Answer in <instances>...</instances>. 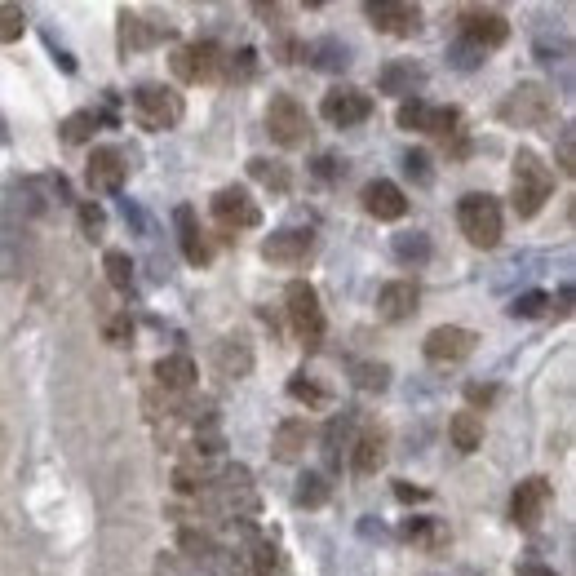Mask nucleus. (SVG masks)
Segmentation results:
<instances>
[{"label":"nucleus","mask_w":576,"mask_h":576,"mask_svg":"<svg viewBox=\"0 0 576 576\" xmlns=\"http://www.w3.org/2000/svg\"><path fill=\"white\" fill-rule=\"evenodd\" d=\"M395 125L399 129H408V133H426V125H430V102L426 98H404L399 102V111H395Z\"/></svg>","instance_id":"obj_27"},{"label":"nucleus","mask_w":576,"mask_h":576,"mask_svg":"<svg viewBox=\"0 0 576 576\" xmlns=\"http://www.w3.org/2000/svg\"><path fill=\"white\" fill-rule=\"evenodd\" d=\"M417 302H421V288L413 280H390L382 293H377V315L386 324H404L417 315Z\"/></svg>","instance_id":"obj_14"},{"label":"nucleus","mask_w":576,"mask_h":576,"mask_svg":"<svg viewBox=\"0 0 576 576\" xmlns=\"http://www.w3.org/2000/svg\"><path fill=\"white\" fill-rule=\"evenodd\" d=\"M333 173H337V160L324 156V160H320V178H333Z\"/></svg>","instance_id":"obj_46"},{"label":"nucleus","mask_w":576,"mask_h":576,"mask_svg":"<svg viewBox=\"0 0 576 576\" xmlns=\"http://www.w3.org/2000/svg\"><path fill=\"white\" fill-rule=\"evenodd\" d=\"M461 36L475 49H497L510 40V23L497 9H461Z\"/></svg>","instance_id":"obj_11"},{"label":"nucleus","mask_w":576,"mask_h":576,"mask_svg":"<svg viewBox=\"0 0 576 576\" xmlns=\"http://www.w3.org/2000/svg\"><path fill=\"white\" fill-rule=\"evenodd\" d=\"M426 133H435V138H457V133H461V111L457 107H430Z\"/></svg>","instance_id":"obj_30"},{"label":"nucleus","mask_w":576,"mask_h":576,"mask_svg":"<svg viewBox=\"0 0 576 576\" xmlns=\"http://www.w3.org/2000/svg\"><path fill=\"white\" fill-rule=\"evenodd\" d=\"M501 116H506L510 125H545V120L554 116V102L541 85H519L501 102Z\"/></svg>","instance_id":"obj_10"},{"label":"nucleus","mask_w":576,"mask_h":576,"mask_svg":"<svg viewBox=\"0 0 576 576\" xmlns=\"http://www.w3.org/2000/svg\"><path fill=\"white\" fill-rule=\"evenodd\" d=\"M98 129V116L94 111H71V116L63 120V142L67 147H80V142H89Z\"/></svg>","instance_id":"obj_28"},{"label":"nucleus","mask_w":576,"mask_h":576,"mask_svg":"<svg viewBox=\"0 0 576 576\" xmlns=\"http://www.w3.org/2000/svg\"><path fill=\"white\" fill-rule=\"evenodd\" d=\"M80 226L89 231V240H98L102 226H107V213H102L98 204H80Z\"/></svg>","instance_id":"obj_37"},{"label":"nucleus","mask_w":576,"mask_h":576,"mask_svg":"<svg viewBox=\"0 0 576 576\" xmlns=\"http://www.w3.org/2000/svg\"><path fill=\"white\" fill-rule=\"evenodd\" d=\"M218 364H222V373H231V368H235V377H240V373H249V364H253V359H249V351L231 355V351H226V346H222V351H218Z\"/></svg>","instance_id":"obj_41"},{"label":"nucleus","mask_w":576,"mask_h":576,"mask_svg":"<svg viewBox=\"0 0 576 576\" xmlns=\"http://www.w3.org/2000/svg\"><path fill=\"white\" fill-rule=\"evenodd\" d=\"M306 444H311V426H306L302 417H288V421H280L275 426V457L280 461H297L306 452Z\"/></svg>","instance_id":"obj_20"},{"label":"nucleus","mask_w":576,"mask_h":576,"mask_svg":"<svg viewBox=\"0 0 576 576\" xmlns=\"http://www.w3.org/2000/svg\"><path fill=\"white\" fill-rule=\"evenodd\" d=\"M554 191V173L550 164H545L537 151H519L514 156V187H510V204L519 218H537L545 209V200H550Z\"/></svg>","instance_id":"obj_1"},{"label":"nucleus","mask_w":576,"mask_h":576,"mask_svg":"<svg viewBox=\"0 0 576 576\" xmlns=\"http://www.w3.org/2000/svg\"><path fill=\"white\" fill-rule=\"evenodd\" d=\"M364 209H368V218H377V222H399L408 213V195L395 187V182H386V178H377V182H368L364 187Z\"/></svg>","instance_id":"obj_15"},{"label":"nucleus","mask_w":576,"mask_h":576,"mask_svg":"<svg viewBox=\"0 0 576 576\" xmlns=\"http://www.w3.org/2000/svg\"><path fill=\"white\" fill-rule=\"evenodd\" d=\"M395 497H399V501H426L430 492H426V488H408V483H399V488H395Z\"/></svg>","instance_id":"obj_44"},{"label":"nucleus","mask_w":576,"mask_h":576,"mask_svg":"<svg viewBox=\"0 0 576 576\" xmlns=\"http://www.w3.org/2000/svg\"><path fill=\"white\" fill-rule=\"evenodd\" d=\"M249 173H253V182H262V187H271L275 195H284L288 187H293V178H288V169H284V164H275V160L253 156V160H249Z\"/></svg>","instance_id":"obj_25"},{"label":"nucleus","mask_w":576,"mask_h":576,"mask_svg":"<svg viewBox=\"0 0 576 576\" xmlns=\"http://www.w3.org/2000/svg\"><path fill=\"white\" fill-rule=\"evenodd\" d=\"M315 54H324L320 63H315V67H328V71H333V67H346V49L337 45V40H324V45L315 49Z\"/></svg>","instance_id":"obj_39"},{"label":"nucleus","mask_w":576,"mask_h":576,"mask_svg":"<svg viewBox=\"0 0 576 576\" xmlns=\"http://www.w3.org/2000/svg\"><path fill=\"white\" fill-rule=\"evenodd\" d=\"M382 85L390 89V94H399V85H408V94H413V85H421V71H413V67H386Z\"/></svg>","instance_id":"obj_35"},{"label":"nucleus","mask_w":576,"mask_h":576,"mask_svg":"<svg viewBox=\"0 0 576 576\" xmlns=\"http://www.w3.org/2000/svg\"><path fill=\"white\" fill-rule=\"evenodd\" d=\"M213 218H218V226H226V231H253V226L262 222V209L249 200L244 187H222L213 195Z\"/></svg>","instance_id":"obj_9"},{"label":"nucleus","mask_w":576,"mask_h":576,"mask_svg":"<svg viewBox=\"0 0 576 576\" xmlns=\"http://www.w3.org/2000/svg\"><path fill=\"white\" fill-rule=\"evenodd\" d=\"M404 537L421 545V550H444L448 545V528L439 519H408L404 523Z\"/></svg>","instance_id":"obj_24"},{"label":"nucleus","mask_w":576,"mask_h":576,"mask_svg":"<svg viewBox=\"0 0 576 576\" xmlns=\"http://www.w3.org/2000/svg\"><path fill=\"white\" fill-rule=\"evenodd\" d=\"M311 249H315L311 231H275V235H266L262 257L266 262H280V266H297V262L311 257Z\"/></svg>","instance_id":"obj_17"},{"label":"nucleus","mask_w":576,"mask_h":576,"mask_svg":"<svg viewBox=\"0 0 576 576\" xmlns=\"http://www.w3.org/2000/svg\"><path fill=\"white\" fill-rule=\"evenodd\" d=\"M351 466H355V475H377V470L386 466V435L382 430H364V435L355 439Z\"/></svg>","instance_id":"obj_22"},{"label":"nucleus","mask_w":576,"mask_h":576,"mask_svg":"<svg viewBox=\"0 0 576 576\" xmlns=\"http://www.w3.org/2000/svg\"><path fill=\"white\" fill-rule=\"evenodd\" d=\"M395 257H399V262H426V257H430V240H426V235H417V231L395 235Z\"/></svg>","instance_id":"obj_29"},{"label":"nucleus","mask_w":576,"mask_h":576,"mask_svg":"<svg viewBox=\"0 0 576 576\" xmlns=\"http://www.w3.org/2000/svg\"><path fill=\"white\" fill-rule=\"evenodd\" d=\"M328 501V483H324V475H306L302 479V488H297V506H324Z\"/></svg>","instance_id":"obj_32"},{"label":"nucleus","mask_w":576,"mask_h":576,"mask_svg":"<svg viewBox=\"0 0 576 576\" xmlns=\"http://www.w3.org/2000/svg\"><path fill=\"white\" fill-rule=\"evenodd\" d=\"M173 222H178L182 257H187L191 266H209V262H213V244L204 240V231H200V218H195V209H191V204H178V213H173Z\"/></svg>","instance_id":"obj_18"},{"label":"nucleus","mask_w":576,"mask_h":576,"mask_svg":"<svg viewBox=\"0 0 576 576\" xmlns=\"http://www.w3.org/2000/svg\"><path fill=\"white\" fill-rule=\"evenodd\" d=\"M545 306H550V297H545V293H523V297H514L510 315H514V320H537Z\"/></svg>","instance_id":"obj_33"},{"label":"nucleus","mask_w":576,"mask_h":576,"mask_svg":"<svg viewBox=\"0 0 576 576\" xmlns=\"http://www.w3.org/2000/svg\"><path fill=\"white\" fill-rule=\"evenodd\" d=\"M497 395H501V390L492 386V382H470L466 386V399H470V404H483V408L497 404Z\"/></svg>","instance_id":"obj_40"},{"label":"nucleus","mask_w":576,"mask_h":576,"mask_svg":"<svg viewBox=\"0 0 576 576\" xmlns=\"http://www.w3.org/2000/svg\"><path fill=\"white\" fill-rule=\"evenodd\" d=\"M266 133H271V142L284 151L306 147V138H311V116H306V107L293 94H275L271 107H266Z\"/></svg>","instance_id":"obj_5"},{"label":"nucleus","mask_w":576,"mask_h":576,"mask_svg":"<svg viewBox=\"0 0 576 576\" xmlns=\"http://www.w3.org/2000/svg\"><path fill=\"white\" fill-rule=\"evenodd\" d=\"M85 178H89V187H94V191H120V187H125V178H129V160L120 156L116 147H98L94 156H89Z\"/></svg>","instance_id":"obj_16"},{"label":"nucleus","mask_w":576,"mask_h":576,"mask_svg":"<svg viewBox=\"0 0 576 576\" xmlns=\"http://www.w3.org/2000/svg\"><path fill=\"white\" fill-rule=\"evenodd\" d=\"M133 116H138L142 129H178L182 116H187V102H182L178 89H164V85H138L133 89Z\"/></svg>","instance_id":"obj_3"},{"label":"nucleus","mask_w":576,"mask_h":576,"mask_svg":"<svg viewBox=\"0 0 576 576\" xmlns=\"http://www.w3.org/2000/svg\"><path fill=\"white\" fill-rule=\"evenodd\" d=\"M368 18H373V27L386 36H413L421 27V9L404 5V0H373V5H368Z\"/></svg>","instance_id":"obj_13"},{"label":"nucleus","mask_w":576,"mask_h":576,"mask_svg":"<svg viewBox=\"0 0 576 576\" xmlns=\"http://www.w3.org/2000/svg\"><path fill=\"white\" fill-rule=\"evenodd\" d=\"M27 32V14L18 5H0V45H14Z\"/></svg>","instance_id":"obj_31"},{"label":"nucleus","mask_w":576,"mask_h":576,"mask_svg":"<svg viewBox=\"0 0 576 576\" xmlns=\"http://www.w3.org/2000/svg\"><path fill=\"white\" fill-rule=\"evenodd\" d=\"M404 169H408V173H413V178H417V182H430V169H426V156H421V151H413V156H408V160H404Z\"/></svg>","instance_id":"obj_42"},{"label":"nucleus","mask_w":576,"mask_h":576,"mask_svg":"<svg viewBox=\"0 0 576 576\" xmlns=\"http://www.w3.org/2000/svg\"><path fill=\"white\" fill-rule=\"evenodd\" d=\"M519 576H559L554 568H541V563H528V568H519Z\"/></svg>","instance_id":"obj_45"},{"label":"nucleus","mask_w":576,"mask_h":576,"mask_svg":"<svg viewBox=\"0 0 576 576\" xmlns=\"http://www.w3.org/2000/svg\"><path fill=\"white\" fill-rule=\"evenodd\" d=\"M102 337H107L111 346H129L133 342V320L129 315H111V320L102 324Z\"/></svg>","instance_id":"obj_34"},{"label":"nucleus","mask_w":576,"mask_h":576,"mask_svg":"<svg viewBox=\"0 0 576 576\" xmlns=\"http://www.w3.org/2000/svg\"><path fill=\"white\" fill-rule=\"evenodd\" d=\"M448 439L457 452H479L483 448V417L475 408H461V413H452L448 421Z\"/></svg>","instance_id":"obj_21"},{"label":"nucleus","mask_w":576,"mask_h":576,"mask_svg":"<svg viewBox=\"0 0 576 576\" xmlns=\"http://www.w3.org/2000/svg\"><path fill=\"white\" fill-rule=\"evenodd\" d=\"M195 359L191 355H164L156 364V382L160 390H169V395H187V390L195 386Z\"/></svg>","instance_id":"obj_19"},{"label":"nucleus","mask_w":576,"mask_h":576,"mask_svg":"<svg viewBox=\"0 0 576 576\" xmlns=\"http://www.w3.org/2000/svg\"><path fill=\"white\" fill-rule=\"evenodd\" d=\"M386 377H390L386 364H359V386H364V390H382Z\"/></svg>","instance_id":"obj_38"},{"label":"nucleus","mask_w":576,"mask_h":576,"mask_svg":"<svg viewBox=\"0 0 576 576\" xmlns=\"http://www.w3.org/2000/svg\"><path fill=\"white\" fill-rule=\"evenodd\" d=\"M288 395H293L297 404H311V408L324 404V390L315 386V382H302V377H293V382H288Z\"/></svg>","instance_id":"obj_36"},{"label":"nucleus","mask_w":576,"mask_h":576,"mask_svg":"<svg viewBox=\"0 0 576 576\" xmlns=\"http://www.w3.org/2000/svg\"><path fill=\"white\" fill-rule=\"evenodd\" d=\"M102 271H107V284L116 288V293H129V284H133V262H129V253L107 249V257H102Z\"/></svg>","instance_id":"obj_26"},{"label":"nucleus","mask_w":576,"mask_h":576,"mask_svg":"<svg viewBox=\"0 0 576 576\" xmlns=\"http://www.w3.org/2000/svg\"><path fill=\"white\" fill-rule=\"evenodd\" d=\"M545 506H550V479L532 475L523 479L519 488H514V501H510V519L519 523V528H537Z\"/></svg>","instance_id":"obj_12"},{"label":"nucleus","mask_w":576,"mask_h":576,"mask_svg":"<svg viewBox=\"0 0 576 576\" xmlns=\"http://www.w3.org/2000/svg\"><path fill=\"white\" fill-rule=\"evenodd\" d=\"M284 306H288V324H293V333L302 337L306 351H315V346L324 342V306H320L315 284L293 280L284 288Z\"/></svg>","instance_id":"obj_4"},{"label":"nucleus","mask_w":576,"mask_h":576,"mask_svg":"<svg viewBox=\"0 0 576 576\" xmlns=\"http://www.w3.org/2000/svg\"><path fill=\"white\" fill-rule=\"evenodd\" d=\"M559 169L563 173L576 169V164H572V133H563V142H559Z\"/></svg>","instance_id":"obj_43"},{"label":"nucleus","mask_w":576,"mask_h":576,"mask_svg":"<svg viewBox=\"0 0 576 576\" xmlns=\"http://www.w3.org/2000/svg\"><path fill=\"white\" fill-rule=\"evenodd\" d=\"M457 226L475 249H497L501 240V204L483 191H470L457 200Z\"/></svg>","instance_id":"obj_2"},{"label":"nucleus","mask_w":576,"mask_h":576,"mask_svg":"<svg viewBox=\"0 0 576 576\" xmlns=\"http://www.w3.org/2000/svg\"><path fill=\"white\" fill-rule=\"evenodd\" d=\"M173 76L182 85H204V80H226V49H218L213 40H195L182 45L173 54Z\"/></svg>","instance_id":"obj_6"},{"label":"nucleus","mask_w":576,"mask_h":576,"mask_svg":"<svg viewBox=\"0 0 576 576\" xmlns=\"http://www.w3.org/2000/svg\"><path fill=\"white\" fill-rule=\"evenodd\" d=\"M479 346V337L470 333V328L461 324H439L435 333L421 342V351H426L430 364H461V359H470Z\"/></svg>","instance_id":"obj_8"},{"label":"nucleus","mask_w":576,"mask_h":576,"mask_svg":"<svg viewBox=\"0 0 576 576\" xmlns=\"http://www.w3.org/2000/svg\"><path fill=\"white\" fill-rule=\"evenodd\" d=\"M320 116L337 129H355V125H364V120L373 116V98H368L364 89H351V85L328 89L324 102H320Z\"/></svg>","instance_id":"obj_7"},{"label":"nucleus","mask_w":576,"mask_h":576,"mask_svg":"<svg viewBox=\"0 0 576 576\" xmlns=\"http://www.w3.org/2000/svg\"><path fill=\"white\" fill-rule=\"evenodd\" d=\"M169 36H173V27L147 23V18H138V14H125V45H129V49H147V45H156V40H169Z\"/></svg>","instance_id":"obj_23"}]
</instances>
